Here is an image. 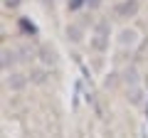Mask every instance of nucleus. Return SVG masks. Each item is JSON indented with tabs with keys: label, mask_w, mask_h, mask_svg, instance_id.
I'll return each mask as SVG.
<instances>
[{
	"label": "nucleus",
	"mask_w": 148,
	"mask_h": 138,
	"mask_svg": "<svg viewBox=\"0 0 148 138\" xmlns=\"http://www.w3.org/2000/svg\"><path fill=\"white\" fill-rule=\"evenodd\" d=\"M136 10H138V3H136V0H126V3H121V5H116V15H121V17L136 15Z\"/></svg>",
	"instance_id": "obj_2"
},
{
	"label": "nucleus",
	"mask_w": 148,
	"mask_h": 138,
	"mask_svg": "<svg viewBox=\"0 0 148 138\" xmlns=\"http://www.w3.org/2000/svg\"><path fill=\"white\" fill-rule=\"evenodd\" d=\"M91 47L96 49V52H104L106 47H109V25L106 22H99V25L94 27V35H91Z\"/></svg>",
	"instance_id": "obj_1"
},
{
	"label": "nucleus",
	"mask_w": 148,
	"mask_h": 138,
	"mask_svg": "<svg viewBox=\"0 0 148 138\" xmlns=\"http://www.w3.org/2000/svg\"><path fill=\"white\" fill-rule=\"evenodd\" d=\"M84 3H89V0H69V10H72V12H74V10H79Z\"/></svg>",
	"instance_id": "obj_5"
},
{
	"label": "nucleus",
	"mask_w": 148,
	"mask_h": 138,
	"mask_svg": "<svg viewBox=\"0 0 148 138\" xmlns=\"http://www.w3.org/2000/svg\"><path fill=\"white\" fill-rule=\"evenodd\" d=\"M67 35H69V40H72V42H79V40H82V30H79V27H69Z\"/></svg>",
	"instance_id": "obj_4"
},
{
	"label": "nucleus",
	"mask_w": 148,
	"mask_h": 138,
	"mask_svg": "<svg viewBox=\"0 0 148 138\" xmlns=\"http://www.w3.org/2000/svg\"><path fill=\"white\" fill-rule=\"evenodd\" d=\"M136 40H138V35H136V30H123L121 32V40H119V42L123 44V47H131V44H136Z\"/></svg>",
	"instance_id": "obj_3"
}]
</instances>
